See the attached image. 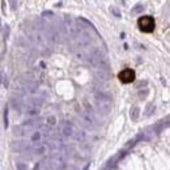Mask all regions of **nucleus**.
<instances>
[{
    "instance_id": "nucleus-1",
    "label": "nucleus",
    "mask_w": 170,
    "mask_h": 170,
    "mask_svg": "<svg viewBox=\"0 0 170 170\" xmlns=\"http://www.w3.org/2000/svg\"><path fill=\"white\" fill-rule=\"evenodd\" d=\"M168 5H170V3ZM160 30H161V34L163 37V41L170 46V7H168L163 11V13L161 16Z\"/></svg>"
},
{
    "instance_id": "nucleus-2",
    "label": "nucleus",
    "mask_w": 170,
    "mask_h": 170,
    "mask_svg": "<svg viewBox=\"0 0 170 170\" xmlns=\"http://www.w3.org/2000/svg\"><path fill=\"white\" fill-rule=\"evenodd\" d=\"M137 26L143 33H152L154 30V20L150 16H143L137 21Z\"/></svg>"
},
{
    "instance_id": "nucleus-3",
    "label": "nucleus",
    "mask_w": 170,
    "mask_h": 170,
    "mask_svg": "<svg viewBox=\"0 0 170 170\" xmlns=\"http://www.w3.org/2000/svg\"><path fill=\"white\" fill-rule=\"evenodd\" d=\"M134 77H135V73L130 68H126V70H123L119 73V80L122 83H131V81H134Z\"/></svg>"
}]
</instances>
